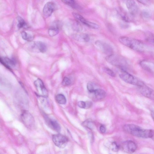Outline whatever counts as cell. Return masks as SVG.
<instances>
[{
    "label": "cell",
    "instance_id": "obj_1",
    "mask_svg": "<svg viewBox=\"0 0 154 154\" xmlns=\"http://www.w3.org/2000/svg\"><path fill=\"white\" fill-rule=\"evenodd\" d=\"M123 129L125 132L140 138H152L153 136V130L143 129L134 124L125 125L123 126Z\"/></svg>",
    "mask_w": 154,
    "mask_h": 154
},
{
    "label": "cell",
    "instance_id": "obj_2",
    "mask_svg": "<svg viewBox=\"0 0 154 154\" xmlns=\"http://www.w3.org/2000/svg\"><path fill=\"white\" fill-rule=\"evenodd\" d=\"M119 41L123 45L135 51L143 52L145 49L144 43L136 39L122 37L119 38Z\"/></svg>",
    "mask_w": 154,
    "mask_h": 154
},
{
    "label": "cell",
    "instance_id": "obj_3",
    "mask_svg": "<svg viewBox=\"0 0 154 154\" xmlns=\"http://www.w3.org/2000/svg\"><path fill=\"white\" fill-rule=\"evenodd\" d=\"M106 58V61L119 69L125 70L128 67L126 60L121 55L113 54L108 55Z\"/></svg>",
    "mask_w": 154,
    "mask_h": 154
},
{
    "label": "cell",
    "instance_id": "obj_4",
    "mask_svg": "<svg viewBox=\"0 0 154 154\" xmlns=\"http://www.w3.org/2000/svg\"><path fill=\"white\" fill-rule=\"evenodd\" d=\"M119 69V76L120 78L127 83L138 87L145 84L143 81L136 77L128 73L126 70Z\"/></svg>",
    "mask_w": 154,
    "mask_h": 154
},
{
    "label": "cell",
    "instance_id": "obj_5",
    "mask_svg": "<svg viewBox=\"0 0 154 154\" xmlns=\"http://www.w3.org/2000/svg\"><path fill=\"white\" fill-rule=\"evenodd\" d=\"M29 51L34 53H45L47 50L46 44L41 41H35L30 43L28 45Z\"/></svg>",
    "mask_w": 154,
    "mask_h": 154
},
{
    "label": "cell",
    "instance_id": "obj_6",
    "mask_svg": "<svg viewBox=\"0 0 154 154\" xmlns=\"http://www.w3.org/2000/svg\"><path fill=\"white\" fill-rule=\"evenodd\" d=\"M21 121L23 124L30 129L33 128L35 121L32 115L27 111H23L21 116Z\"/></svg>",
    "mask_w": 154,
    "mask_h": 154
},
{
    "label": "cell",
    "instance_id": "obj_7",
    "mask_svg": "<svg viewBox=\"0 0 154 154\" xmlns=\"http://www.w3.org/2000/svg\"><path fill=\"white\" fill-rule=\"evenodd\" d=\"M52 139L54 144L59 148H63L67 145L68 139L66 136L60 134L53 135Z\"/></svg>",
    "mask_w": 154,
    "mask_h": 154
},
{
    "label": "cell",
    "instance_id": "obj_8",
    "mask_svg": "<svg viewBox=\"0 0 154 154\" xmlns=\"http://www.w3.org/2000/svg\"><path fill=\"white\" fill-rule=\"evenodd\" d=\"M34 84L37 90L39 96L46 98L48 97V92L42 81L40 79L35 80Z\"/></svg>",
    "mask_w": 154,
    "mask_h": 154
},
{
    "label": "cell",
    "instance_id": "obj_9",
    "mask_svg": "<svg viewBox=\"0 0 154 154\" xmlns=\"http://www.w3.org/2000/svg\"><path fill=\"white\" fill-rule=\"evenodd\" d=\"M95 44L98 48L103 53L108 55L113 54L112 47L109 44L100 40L96 41Z\"/></svg>",
    "mask_w": 154,
    "mask_h": 154
},
{
    "label": "cell",
    "instance_id": "obj_10",
    "mask_svg": "<svg viewBox=\"0 0 154 154\" xmlns=\"http://www.w3.org/2000/svg\"><path fill=\"white\" fill-rule=\"evenodd\" d=\"M138 89L139 92L145 97L154 100V92L151 88L144 84L138 87Z\"/></svg>",
    "mask_w": 154,
    "mask_h": 154
},
{
    "label": "cell",
    "instance_id": "obj_11",
    "mask_svg": "<svg viewBox=\"0 0 154 154\" xmlns=\"http://www.w3.org/2000/svg\"><path fill=\"white\" fill-rule=\"evenodd\" d=\"M57 8V5L55 2H50L47 3L44 6L43 10L44 17L46 18L50 17Z\"/></svg>",
    "mask_w": 154,
    "mask_h": 154
},
{
    "label": "cell",
    "instance_id": "obj_12",
    "mask_svg": "<svg viewBox=\"0 0 154 154\" xmlns=\"http://www.w3.org/2000/svg\"><path fill=\"white\" fill-rule=\"evenodd\" d=\"M73 15L75 19L78 22H80L87 27L94 29L99 28V26L96 23L87 21L79 14L73 13Z\"/></svg>",
    "mask_w": 154,
    "mask_h": 154
},
{
    "label": "cell",
    "instance_id": "obj_13",
    "mask_svg": "<svg viewBox=\"0 0 154 154\" xmlns=\"http://www.w3.org/2000/svg\"><path fill=\"white\" fill-rule=\"evenodd\" d=\"M122 150L124 152L129 153H134L137 149V145L133 141L128 140L124 142L122 145Z\"/></svg>",
    "mask_w": 154,
    "mask_h": 154
},
{
    "label": "cell",
    "instance_id": "obj_14",
    "mask_svg": "<svg viewBox=\"0 0 154 154\" xmlns=\"http://www.w3.org/2000/svg\"><path fill=\"white\" fill-rule=\"evenodd\" d=\"M45 122L47 125L54 131L57 133L61 131L60 126L56 120L51 119L48 116H45Z\"/></svg>",
    "mask_w": 154,
    "mask_h": 154
},
{
    "label": "cell",
    "instance_id": "obj_15",
    "mask_svg": "<svg viewBox=\"0 0 154 154\" xmlns=\"http://www.w3.org/2000/svg\"><path fill=\"white\" fill-rule=\"evenodd\" d=\"M126 3L127 8L130 14L132 16H135L138 13V7L134 1H126Z\"/></svg>",
    "mask_w": 154,
    "mask_h": 154
},
{
    "label": "cell",
    "instance_id": "obj_16",
    "mask_svg": "<svg viewBox=\"0 0 154 154\" xmlns=\"http://www.w3.org/2000/svg\"><path fill=\"white\" fill-rule=\"evenodd\" d=\"M0 62L9 69L14 67L16 65V61L14 59L6 57H0Z\"/></svg>",
    "mask_w": 154,
    "mask_h": 154
},
{
    "label": "cell",
    "instance_id": "obj_17",
    "mask_svg": "<svg viewBox=\"0 0 154 154\" xmlns=\"http://www.w3.org/2000/svg\"><path fill=\"white\" fill-rule=\"evenodd\" d=\"M141 67L148 72L153 74L154 72V63L151 62L144 60L141 61L140 63Z\"/></svg>",
    "mask_w": 154,
    "mask_h": 154
},
{
    "label": "cell",
    "instance_id": "obj_18",
    "mask_svg": "<svg viewBox=\"0 0 154 154\" xmlns=\"http://www.w3.org/2000/svg\"><path fill=\"white\" fill-rule=\"evenodd\" d=\"M25 95L20 93L18 94L16 96L17 102L21 107L26 108L28 106V101Z\"/></svg>",
    "mask_w": 154,
    "mask_h": 154
},
{
    "label": "cell",
    "instance_id": "obj_19",
    "mask_svg": "<svg viewBox=\"0 0 154 154\" xmlns=\"http://www.w3.org/2000/svg\"><path fill=\"white\" fill-rule=\"evenodd\" d=\"M93 95L94 99L99 100H102L105 98L106 93L104 90L100 89H97L92 93Z\"/></svg>",
    "mask_w": 154,
    "mask_h": 154
},
{
    "label": "cell",
    "instance_id": "obj_20",
    "mask_svg": "<svg viewBox=\"0 0 154 154\" xmlns=\"http://www.w3.org/2000/svg\"><path fill=\"white\" fill-rule=\"evenodd\" d=\"M60 27L57 22L53 23L48 30V33L51 37H54L59 33Z\"/></svg>",
    "mask_w": 154,
    "mask_h": 154
},
{
    "label": "cell",
    "instance_id": "obj_21",
    "mask_svg": "<svg viewBox=\"0 0 154 154\" xmlns=\"http://www.w3.org/2000/svg\"><path fill=\"white\" fill-rule=\"evenodd\" d=\"M74 38L78 41L84 43L89 42L90 39L89 35L86 33L77 34L74 35Z\"/></svg>",
    "mask_w": 154,
    "mask_h": 154
},
{
    "label": "cell",
    "instance_id": "obj_22",
    "mask_svg": "<svg viewBox=\"0 0 154 154\" xmlns=\"http://www.w3.org/2000/svg\"><path fill=\"white\" fill-rule=\"evenodd\" d=\"M55 100L57 103L61 104H65L67 102L65 97L62 94L57 95L55 97Z\"/></svg>",
    "mask_w": 154,
    "mask_h": 154
},
{
    "label": "cell",
    "instance_id": "obj_23",
    "mask_svg": "<svg viewBox=\"0 0 154 154\" xmlns=\"http://www.w3.org/2000/svg\"><path fill=\"white\" fill-rule=\"evenodd\" d=\"M62 1L73 9H77L79 8L77 4L75 1H72V0H66V1Z\"/></svg>",
    "mask_w": 154,
    "mask_h": 154
},
{
    "label": "cell",
    "instance_id": "obj_24",
    "mask_svg": "<svg viewBox=\"0 0 154 154\" xmlns=\"http://www.w3.org/2000/svg\"><path fill=\"white\" fill-rule=\"evenodd\" d=\"M21 35L23 40L28 42H31L33 39V37L32 35L25 31L22 32Z\"/></svg>",
    "mask_w": 154,
    "mask_h": 154
},
{
    "label": "cell",
    "instance_id": "obj_25",
    "mask_svg": "<svg viewBox=\"0 0 154 154\" xmlns=\"http://www.w3.org/2000/svg\"><path fill=\"white\" fill-rule=\"evenodd\" d=\"M141 14L142 17L146 19H148L151 17L150 12L147 9H144L142 11Z\"/></svg>",
    "mask_w": 154,
    "mask_h": 154
},
{
    "label": "cell",
    "instance_id": "obj_26",
    "mask_svg": "<svg viewBox=\"0 0 154 154\" xmlns=\"http://www.w3.org/2000/svg\"><path fill=\"white\" fill-rule=\"evenodd\" d=\"M18 21V27L21 28L25 27L26 25V23L24 20L20 17L17 18Z\"/></svg>",
    "mask_w": 154,
    "mask_h": 154
},
{
    "label": "cell",
    "instance_id": "obj_27",
    "mask_svg": "<svg viewBox=\"0 0 154 154\" xmlns=\"http://www.w3.org/2000/svg\"><path fill=\"white\" fill-rule=\"evenodd\" d=\"M84 125L87 128L92 129L94 128V125L92 121L89 120L86 121L83 123Z\"/></svg>",
    "mask_w": 154,
    "mask_h": 154
},
{
    "label": "cell",
    "instance_id": "obj_28",
    "mask_svg": "<svg viewBox=\"0 0 154 154\" xmlns=\"http://www.w3.org/2000/svg\"><path fill=\"white\" fill-rule=\"evenodd\" d=\"M87 88L89 92L91 93L97 89L95 88L94 84L92 82H89L87 84Z\"/></svg>",
    "mask_w": 154,
    "mask_h": 154
},
{
    "label": "cell",
    "instance_id": "obj_29",
    "mask_svg": "<svg viewBox=\"0 0 154 154\" xmlns=\"http://www.w3.org/2000/svg\"><path fill=\"white\" fill-rule=\"evenodd\" d=\"M104 69V72L110 76L113 77L116 76L115 73L110 69L107 67H105Z\"/></svg>",
    "mask_w": 154,
    "mask_h": 154
},
{
    "label": "cell",
    "instance_id": "obj_30",
    "mask_svg": "<svg viewBox=\"0 0 154 154\" xmlns=\"http://www.w3.org/2000/svg\"><path fill=\"white\" fill-rule=\"evenodd\" d=\"M111 147L112 150L115 152H118L120 148L119 146L115 142H113L111 144Z\"/></svg>",
    "mask_w": 154,
    "mask_h": 154
},
{
    "label": "cell",
    "instance_id": "obj_31",
    "mask_svg": "<svg viewBox=\"0 0 154 154\" xmlns=\"http://www.w3.org/2000/svg\"><path fill=\"white\" fill-rule=\"evenodd\" d=\"M71 83V80L69 78L67 77H65L64 78L62 82V84L64 86H69Z\"/></svg>",
    "mask_w": 154,
    "mask_h": 154
},
{
    "label": "cell",
    "instance_id": "obj_32",
    "mask_svg": "<svg viewBox=\"0 0 154 154\" xmlns=\"http://www.w3.org/2000/svg\"><path fill=\"white\" fill-rule=\"evenodd\" d=\"M147 35L146 39L147 41L152 43H153V36L151 33H149Z\"/></svg>",
    "mask_w": 154,
    "mask_h": 154
},
{
    "label": "cell",
    "instance_id": "obj_33",
    "mask_svg": "<svg viewBox=\"0 0 154 154\" xmlns=\"http://www.w3.org/2000/svg\"><path fill=\"white\" fill-rule=\"evenodd\" d=\"M78 105L81 108L85 109L86 106V102L83 101H79L78 103Z\"/></svg>",
    "mask_w": 154,
    "mask_h": 154
},
{
    "label": "cell",
    "instance_id": "obj_34",
    "mask_svg": "<svg viewBox=\"0 0 154 154\" xmlns=\"http://www.w3.org/2000/svg\"><path fill=\"white\" fill-rule=\"evenodd\" d=\"M100 132L102 133H105L106 131V128L105 126L104 125H101L100 127Z\"/></svg>",
    "mask_w": 154,
    "mask_h": 154
},
{
    "label": "cell",
    "instance_id": "obj_35",
    "mask_svg": "<svg viewBox=\"0 0 154 154\" xmlns=\"http://www.w3.org/2000/svg\"><path fill=\"white\" fill-rule=\"evenodd\" d=\"M86 109H88L91 108L92 105V103L91 101H87L86 102Z\"/></svg>",
    "mask_w": 154,
    "mask_h": 154
},
{
    "label": "cell",
    "instance_id": "obj_36",
    "mask_svg": "<svg viewBox=\"0 0 154 154\" xmlns=\"http://www.w3.org/2000/svg\"><path fill=\"white\" fill-rule=\"evenodd\" d=\"M138 2L145 5H148L150 4V2L148 1H139Z\"/></svg>",
    "mask_w": 154,
    "mask_h": 154
},
{
    "label": "cell",
    "instance_id": "obj_37",
    "mask_svg": "<svg viewBox=\"0 0 154 154\" xmlns=\"http://www.w3.org/2000/svg\"><path fill=\"white\" fill-rule=\"evenodd\" d=\"M151 116L153 118V119L154 118V112L153 111H152L151 112Z\"/></svg>",
    "mask_w": 154,
    "mask_h": 154
}]
</instances>
